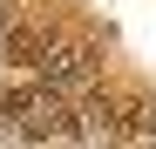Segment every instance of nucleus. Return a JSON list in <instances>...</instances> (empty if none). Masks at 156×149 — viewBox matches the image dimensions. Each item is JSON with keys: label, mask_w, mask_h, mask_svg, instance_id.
Listing matches in <instances>:
<instances>
[{"label": "nucleus", "mask_w": 156, "mask_h": 149, "mask_svg": "<svg viewBox=\"0 0 156 149\" xmlns=\"http://www.w3.org/2000/svg\"><path fill=\"white\" fill-rule=\"evenodd\" d=\"M0 54H7L14 68H34V74H41V68H48V54H55V47H48V34H41V27H14L7 41H0Z\"/></svg>", "instance_id": "obj_1"}]
</instances>
